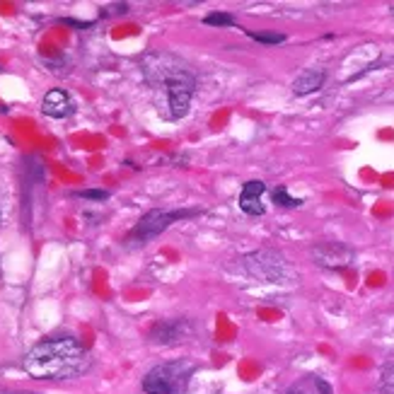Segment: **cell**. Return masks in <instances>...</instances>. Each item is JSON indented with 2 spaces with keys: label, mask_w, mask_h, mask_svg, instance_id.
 Listing matches in <instances>:
<instances>
[{
  "label": "cell",
  "mask_w": 394,
  "mask_h": 394,
  "mask_svg": "<svg viewBox=\"0 0 394 394\" xmlns=\"http://www.w3.org/2000/svg\"><path fill=\"white\" fill-rule=\"evenodd\" d=\"M27 375L36 380H66L88 370V353L76 338L61 336L36 343L22 361Z\"/></svg>",
  "instance_id": "obj_1"
},
{
  "label": "cell",
  "mask_w": 394,
  "mask_h": 394,
  "mask_svg": "<svg viewBox=\"0 0 394 394\" xmlns=\"http://www.w3.org/2000/svg\"><path fill=\"white\" fill-rule=\"evenodd\" d=\"M194 370L196 366L189 361L162 363V366H155L143 378V390L147 394H184Z\"/></svg>",
  "instance_id": "obj_2"
},
{
  "label": "cell",
  "mask_w": 394,
  "mask_h": 394,
  "mask_svg": "<svg viewBox=\"0 0 394 394\" xmlns=\"http://www.w3.org/2000/svg\"><path fill=\"white\" fill-rule=\"evenodd\" d=\"M160 83L167 90V100H170V116L172 119H182L189 112V104H192V95L196 88V80L187 68H162V76Z\"/></svg>",
  "instance_id": "obj_3"
},
{
  "label": "cell",
  "mask_w": 394,
  "mask_h": 394,
  "mask_svg": "<svg viewBox=\"0 0 394 394\" xmlns=\"http://www.w3.org/2000/svg\"><path fill=\"white\" fill-rule=\"evenodd\" d=\"M189 215H196V211H150L147 215L140 218V223L135 225V230L131 232L133 239H150L160 235V232L165 230V227H170L175 220L180 218H189Z\"/></svg>",
  "instance_id": "obj_4"
},
{
  "label": "cell",
  "mask_w": 394,
  "mask_h": 394,
  "mask_svg": "<svg viewBox=\"0 0 394 394\" xmlns=\"http://www.w3.org/2000/svg\"><path fill=\"white\" fill-rule=\"evenodd\" d=\"M242 261L247 264V269L256 279L264 281H281L283 271H286V259H281L274 252H256V254H249Z\"/></svg>",
  "instance_id": "obj_5"
},
{
  "label": "cell",
  "mask_w": 394,
  "mask_h": 394,
  "mask_svg": "<svg viewBox=\"0 0 394 394\" xmlns=\"http://www.w3.org/2000/svg\"><path fill=\"white\" fill-rule=\"evenodd\" d=\"M312 256L322 266L338 269V266H348L351 259H353V252L338 242H319L312 247Z\"/></svg>",
  "instance_id": "obj_6"
},
{
  "label": "cell",
  "mask_w": 394,
  "mask_h": 394,
  "mask_svg": "<svg viewBox=\"0 0 394 394\" xmlns=\"http://www.w3.org/2000/svg\"><path fill=\"white\" fill-rule=\"evenodd\" d=\"M41 112H44L46 116H51V119H66V116L73 114V100L63 90H51L44 95Z\"/></svg>",
  "instance_id": "obj_7"
},
{
  "label": "cell",
  "mask_w": 394,
  "mask_h": 394,
  "mask_svg": "<svg viewBox=\"0 0 394 394\" xmlns=\"http://www.w3.org/2000/svg\"><path fill=\"white\" fill-rule=\"evenodd\" d=\"M266 192V184L259 180H252L244 184L242 194H239V208L247 215H261L264 213V203L261 196Z\"/></svg>",
  "instance_id": "obj_8"
},
{
  "label": "cell",
  "mask_w": 394,
  "mask_h": 394,
  "mask_svg": "<svg viewBox=\"0 0 394 394\" xmlns=\"http://www.w3.org/2000/svg\"><path fill=\"white\" fill-rule=\"evenodd\" d=\"M189 334V324L180 319H170V322H160L152 329V341L155 343H177Z\"/></svg>",
  "instance_id": "obj_9"
},
{
  "label": "cell",
  "mask_w": 394,
  "mask_h": 394,
  "mask_svg": "<svg viewBox=\"0 0 394 394\" xmlns=\"http://www.w3.org/2000/svg\"><path fill=\"white\" fill-rule=\"evenodd\" d=\"M324 71L319 68H310V71L300 73L298 78L293 80V92L295 95H310V92H317L324 85Z\"/></svg>",
  "instance_id": "obj_10"
},
{
  "label": "cell",
  "mask_w": 394,
  "mask_h": 394,
  "mask_svg": "<svg viewBox=\"0 0 394 394\" xmlns=\"http://www.w3.org/2000/svg\"><path fill=\"white\" fill-rule=\"evenodd\" d=\"M271 199H274V203H279V206H283V208H298V206H303V201H300V199H293V196L288 194L286 187L274 189Z\"/></svg>",
  "instance_id": "obj_11"
},
{
  "label": "cell",
  "mask_w": 394,
  "mask_h": 394,
  "mask_svg": "<svg viewBox=\"0 0 394 394\" xmlns=\"http://www.w3.org/2000/svg\"><path fill=\"white\" fill-rule=\"evenodd\" d=\"M203 24H213V27H235V17L227 12H211L203 17Z\"/></svg>",
  "instance_id": "obj_12"
},
{
  "label": "cell",
  "mask_w": 394,
  "mask_h": 394,
  "mask_svg": "<svg viewBox=\"0 0 394 394\" xmlns=\"http://www.w3.org/2000/svg\"><path fill=\"white\" fill-rule=\"evenodd\" d=\"M249 36L254 41H259V44H283L286 41V36L283 34H269V32H249Z\"/></svg>",
  "instance_id": "obj_13"
},
{
  "label": "cell",
  "mask_w": 394,
  "mask_h": 394,
  "mask_svg": "<svg viewBox=\"0 0 394 394\" xmlns=\"http://www.w3.org/2000/svg\"><path fill=\"white\" fill-rule=\"evenodd\" d=\"M383 387H385L387 394H394V366L385 370V375H383Z\"/></svg>",
  "instance_id": "obj_14"
},
{
  "label": "cell",
  "mask_w": 394,
  "mask_h": 394,
  "mask_svg": "<svg viewBox=\"0 0 394 394\" xmlns=\"http://www.w3.org/2000/svg\"><path fill=\"white\" fill-rule=\"evenodd\" d=\"M80 199H90V201H104L107 199V192H97V189H88V192H78Z\"/></svg>",
  "instance_id": "obj_15"
},
{
  "label": "cell",
  "mask_w": 394,
  "mask_h": 394,
  "mask_svg": "<svg viewBox=\"0 0 394 394\" xmlns=\"http://www.w3.org/2000/svg\"><path fill=\"white\" fill-rule=\"evenodd\" d=\"M317 390L322 392V394H331V387L324 383V380H317Z\"/></svg>",
  "instance_id": "obj_16"
}]
</instances>
